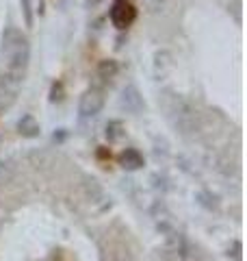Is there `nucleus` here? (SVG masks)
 Segmentation results:
<instances>
[{"label": "nucleus", "instance_id": "obj_10", "mask_svg": "<svg viewBox=\"0 0 247 261\" xmlns=\"http://www.w3.org/2000/svg\"><path fill=\"white\" fill-rule=\"evenodd\" d=\"M63 100V83H54L50 89V102H61Z\"/></svg>", "mask_w": 247, "mask_h": 261}, {"label": "nucleus", "instance_id": "obj_13", "mask_svg": "<svg viewBox=\"0 0 247 261\" xmlns=\"http://www.w3.org/2000/svg\"><path fill=\"white\" fill-rule=\"evenodd\" d=\"M143 5H145V9L150 13H156V11H161L163 0H143Z\"/></svg>", "mask_w": 247, "mask_h": 261}, {"label": "nucleus", "instance_id": "obj_9", "mask_svg": "<svg viewBox=\"0 0 247 261\" xmlns=\"http://www.w3.org/2000/svg\"><path fill=\"white\" fill-rule=\"evenodd\" d=\"M123 135H126V126H123V122H119V120H111L109 124H106V137H109L111 142L121 140Z\"/></svg>", "mask_w": 247, "mask_h": 261}, {"label": "nucleus", "instance_id": "obj_5", "mask_svg": "<svg viewBox=\"0 0 247 261\" xmlns=\"http://www.w3.org/2000/svg\"><path fill=\"white\" fill-rule=\"evenodd\" d=\"M121 107H126L128 111H133V113H139L145 107L143 98H141V94H139V89L135 85H128L121 92Z\"/></svg>", "mask_w": 247, "mask_h": 261}, {"label": "nucleus", "instance_id": "obj_7", "mask_svg": "<svg viewBox=\"0 0 247 261\" xmlns=\"http://www.w3.org/2000/svg\"><path fill=\"white\" fill-rule=\"evenodd\" d=\"M18 133L22 137H28V140H33V137H39L41 133V126H39V122L33 118V116H22L20 122H18Z\"/></svg>", "mask_w": 247, "mask_h": 261}, {"label": "nucleus", "instance_id": "obj_11", "mask_svg": "<svg viewBox=\"0 0 247 261\" xmlns=\"http://www.w3.org/2000/svg\"><path fill=\"white\" fill-rule=\"evenodd\" d=\"M11 178V166L7 161H0V185Z\"/></svg>", "mask_w": 247, "mask_h": 261}, {"label": "nucleus", "instance_id": "obj_14", "mask_svg": "<svg viewBox=\"0 0 247 261\" xmlns=\"http://www.w3.org/2000/svg\"><path fill=\"white\" fill-rule=\"evenodd\" d=\"M96 154H98V159H111V150L106 148V146H100V148L96 150Z\"/></svg>", "mask_w": 247, "mask_h": 261}, {"label": "nucleus", "instance_id": "obj_1", "mask_svg": "<svg viewBox=\"0 0 247 261\" xmlns=\"http://www.w3.org/2000/svg\"><path fill=\"white\" fill-rule=\"evenodd\" d=\"M3 55L7 61V72L24 79V72H26L30 59V44L22 31L9 27L3 33Z\"/></svg>", "mask_w": 247, "mask_h": 261}, {"label": "nucleus", "instance_id": "obj_2", "mask_svg": "<svg viewBox=\"0 0 247 261\" xmlns=\"http://www.w3.org/2000/svg\"><path fill=\"white\" fill-rule=\"evenodd\" d=\"M104 102H106V92H104V87L91 85L85 94L80 96L78 113H80L82 118H94V116H98V113L102 111Z\"/></svg>", "mask_w": 247, "mask_h": 261}, {"label": "nucleus", "instance_id": "obj_4", "mask_svg": "<svg viewBox=\"0 0 247 261\" xmlns=\"http://www.w3.org/2000/svg\"><path fill=\"white\" fill-rule=\"evenodd\" d=\"M117 161H119V166L123 168V170H139V168H143L145 166V159H143V154L139 152L137 148H123L121 152H119V157H117Z\"/></svg>", "mask_w": 247, "mask_h": 261}, {"label": "nucleus", "instance_id": "obj_6", "mask_svg": "<svg viewBox=\"0 0 247 261\" xmlns=\"http://www.w3.org/2000/svg\"><path fill=\"white\" fill-rule=\"evenodd\" d=\"M174 70V61H171V55L167 50H159L154 55V74L156 79H165L169 72Z\"/></svg>", "mask_w": 247, "mask_h": 261}, {"label": "nucleus", "instance_id": "obj_3", "mask_svg": "<svg viewBox=\"0 0 247 261\" xmlns=\"http://www.w3.org/2000/svg\"><path fill=\"white\" fill-rule=\"evenodd\" d=\"M109 18H111L115 29L126 31L130 24L137 20V7H135L133 0H115L111 11H109Z\"/></svg>", "mask_w": 247, "mask_h": 261}, {"label": "nucleus", "instance_id": "obj_8", "mask_svg": "<svg viewBox=\"0 0 247 261\" xmlns=\"http://www.w3.org/2000/svg\"><path fill=\"white\" fill-rule=\"evenodd\" d=\"M117 72H119V65L113 59H104V61H100V65H98V79H100L102 83H109L111 79L117 76Z\"/></svg>", "mask_w": 247, "mask_h": 261}, {"label": "nucleus", "instance_id": "obj_12", "mask_svg": "<svg viewBox=\"0 0 247 261\" xmlns=\"http://www.w3.org/2000/svg\"><path fill=\"white\" fill-rule=\"evenodd\" d=\"M22 3V11H24V20H26V24L30 27L33 24V13H30V0H20Z\"/></svg>", "mask_w": 247, "mask_h": 261}]
</instances>
